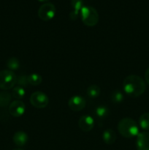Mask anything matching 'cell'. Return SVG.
<instances>
[{
  "mask_svg": "<svg viewBox=\"0 0 149 150\" xmlns=\"http://www.w3.org/2000/svg\"><path fill=\"white\" fill-rule=\"evenodd\" d=\"M25 95H26V91H25L24 88L22 87V86H17L13 88L12 96L14 98H15L16 100H20V99H23L24 98Z\"/></svg>",
  "mask_w": 149,
  "mask_h": 150,
  "instance_id": "obj_15",
  "label": "cell"
},
{
  "mask_svg": "<svg viewBox=\"0 0 149 150\" xmlns=\"http://www.w3.org/2000/svg\"><path fill=\"white\" fill-rule=\"evenodd\" d=\"M12 95L7 92H0V107L5 108L11 103Z\"/></svg>",
  "mask_w": 149,
  "mask_h": 150,
  "instance_id": "obj_13",
  "label": "cell"
},
{
  "mask_svg": "<svg viewBox=\"0 0 149 150\" xmlns=\"http://www.w3.org/2000/svg\"><path fill=\"white\" fill-rule=\"evenodd\" d=\"M96 116L99 119H104L109 114V109L106 105H99L95 109Z\"/></svg>",
  "mask_w": 149,
  "mask_h": 150,
  "instance_id": "obj_19",
  "label": "cell"
},
{
  "mask_svg": "<svg viewBox=\"0 0 149 150\" xmlns=\"http://www.w3.org/2000/svg\"><path fill=\"white\" fill-rule=\"evenodd\" d=\"M139 125L143 130H149V113L142 114L139 118Z\"/></svg>",
  "mask_w": 149,
  "mask_h": 150,
  "instance_id": "obj_16",
  "label": "cell"
},
{
  "mask_svg": "<svg viewBox=\"0 0 149 150\" xmlns=\"http://www.w3.org/2000/svg\"><path fill=\"white\" fill-rule=\"evenodd\" d=\"M136 147L137 150H149V132L139 133L137 136Z\"/></svg>",
  "mask_w": 149,
  "mask_h": 150,
  "instance_id": "obj_9",
  "label": "cell"
},
{
  "mask_svg": "<svg viewBox=\"0 0 149 150\" xmlns=\"http://www.w3.org/2000/svg\"><path fill=\"white\" fill-rule=\"evenodd\" d=\"M39 1H41V2H45V1H48L49 0H38Z\"/></svg>",
  "mask_w": 149,
  "mask_h": 150,
  "instance_id": "obj_24",
  "label": "cell"
},
{
  "mask_svg": "<svg viewBox=\"0 0 149 150\" xmlns=\"http://www.w3.org/2000/svg\"><path fill=\"white\" fill-rule=\"evenodd\" d=\"M116 134L112 129H106L102 133V139L103 142L108 145H112L116 141Z\"/></svg>",
  "mask_w": 149,
  "mask_h": 150,
  "instance_id": "obj_12",
  "label": "cell"
},
{
  "mask_svg": "<svg viewBox=\"0 0 149 150\" xmlns=\"http://www.w3.org/2000/svg\"><path fill=\"white\" fill-rule=\"evenodd\" d=\"M17 83V76L10 70H3L0 71V89L10 90L15 87Z\"/></svg>",
  "mask_w": 149,
  "mask_h": 150,
  "instance_id": "obj_4",
  "label": "cell"
},
{
  "mask_svg": "<svg viewBox=\"0 0 149 150\" xmlns=\"http://www.w3.org/2000/svg\"><path fill=\"white\" fill-rule=\"evenodd\" d=\"M30 103L37 108H44L48 106L49 98L48 95L42 92H34L30 96Z\"/></svg>",
  "mask_w": 149,
  "mask_h": 150,
  "instance_id": "obj_6",
  "label": "cell"
},
{
  "mask_svg": "<svg viewBox=\"0 0 149 150\" xmlns=\"http://www.w3.org/2000/svg\"><path fill=\"white\" fill-rule=\"evenodd\" d=\"M86 101L83 97L80 95H74L70 98L68 101V106L72 111H80L86 107Z\"/></svg>",
  "mask_w": 149,
  "mask_h": 150,
  "instance_id": "obj_8",
  "label": "cell"
},
{
  "mask_svg": "<svg viewBox=\"0 0 149 150\" xmlns=\"http://www.w3.org/2000/svg\"><path fill=\"white\" fill-rule=\"evenodd\" d=\"M71 6L73 9V11L77 12V13H80V10L83 8V0H71Z\"/></svg>",
  "mask_w": 149,
  "mask_h": 150,
  "instance_id": "obj_21",
  "label": "cell"
},
{
  "mask_svg": "<svg viewBox=\"0 0 149 150\" xmlns=\"http://www.w3.org/2000/svg\"><path fill=\"white\" fill-rule=\"evenodd\" d=\"M124 99V94L121 91L116 90L113 92L111 95V100L113 103H120Z\"/></svg>",
  "mask_w": 149,
  "mask_h": 150,
  "instance_id": "obj_20",
  "label": "cell"
},
{
  "mask_svg": "<svg viewBox=\"0 0 149 150\" xmlns=\"http://www.w3.org/2000/svg\"><path fill=\"white\" fill-rule=\"evenodd\" d=\"M17 83L18 86H22V87H26L29 84V81H28V76H20L17 77Z\"/></svg>",
  "mask_w": 149,
  "mask_h": 150,
  "instance_id": "obj_22",
  "label": "cell"
},
{
  "mask_svg": "<svg viewBox=\"0 0 149 150\" xmlns=\"http://www.w3.org/2000/svg\"><path fill=\"white\" fill-rule=\"evenodd\" d=\"M100 92L101 89L97 85H91L86 89L87 95L90 98H92V99H95V98H98L100 95Z\"/></svg>",
  "mask_w": 149,
  "mask_h": 150,
  "instance_id": "obj_14",
  "label": "cell"
},
{
  "mask_svg": "<svg viewBox=\"0 0 149 150\" xmlns=\"http://www.w3.org/2000/svg\"><path fill=\"white\" fill-rule=\"evenodd\" d=\"M80 15L83 23L87 26H94L99 22V13L93 7L83 6Z\"/></svg>",
  "mask_w": 149,
  "mask_h": 150,
  "instance_id": "obj_3",
  "label": "cell"
},
{
  "mask_svg": "<svg viewBox=\"0 0 149 150\" xmlns=\"http://www.w3.org/2000/svg\"><path fill=\"white\" fill-rule=\"evenodd\" d=\"M124 90L131 98H137L146 90L145 81L137 75H129L125 78L123 83Z\"/></svg>",
  "mask_w": 149,
  "mask_h": 150,
  "instance_id": "obj_1",
  "label": "cell"
},
{
  "mask_svg": "<svg viewBox=\"0 0 149 150\" xmlns=\"http://www.w3.org/2000/svg\"><path fill=\"white\" fill-rule=\"evenodd\" d=\"M118 130L120 134L127 139H131L139 134V127L135 121L129 117H125L119 121Z\"/></svg>",
  "mask_w": 149,
  "mask_h": 150,
  "instance_id": "obj_2",
  "label": "cell"
},
{
  "mask_svg": "<svg viewBox=\"0 0 149 150\" xmlns=\"http://www.w3.org/2000/svg\"><path fill=\"white\" fill-rule=\"evenodd\" d=\"M13 150H23V149H13Z\"/></svg>",
  "mask_w": 149,
  "mask_h": 150,
  "instance_id": "obj_25",
  "label": "cell"
},
{
  "mask_svg": "<svg viewBox=\"0 0 149 150\" xmlns=\"http://www.w3.org/2000/svg\"><path fill=\"white\" fill-rule=\"evenodd\" d=\"M13 142L18 146H23L26 144L29 140V136L25 132L18 131L16 132L13 136Z\"/></svg>",
  "mask_w": 149,
  "mask_h": 150,
  "instance_id": "obj_11",
  "label": "cell"
},
{
  "mask_svg": "<svg viewBox=\"0 0 149 150\" xmlns=\"http://www.w3.org/2000/svg\"><path fill=\"white\" fill-rule=\"evenodd\" d=\"M145 82L149 85V67L145 70Z\"/></svg>",
  "mask_w": 149,
  "mask_h": 150,
  "instance_id": "obj_23",
  "label": "cell"
},
{
  "mask_svg": "<svg viewBox=\"0 0 149 150\" xmlns=\"http://www.w3.org/2000/svg\"><path fill=\"white\" fill-rule=\"evenodd\" d=\"M9 113L14 117H20L23 115L26 111V105L22 100H15L9 105Z\"/></svg>",
  "mask_w": 149,
  "mask_h": 150,
  "instance_id": "obj_7",
  "label": "cell"
},
{
  "mask_svg": "<svg viewBox=\"0 0 149 150\" xmlns=\"http://www.w3.org/2000/svg\"><path fill=\"white\" fill-rule=\"evenodd\" d=\"M56 12L55 5L53 3L46 2L39 7L38 9V17L44 21H48L54 18Z\"/></svg>",
  "mask_w": 149,
  "mask_h": 150,
  "instance_id": "obj_5",
  "label": "cell"
},
{
  "mask_svg": "<svg viewBox=\"0 0 149 150\" xmlns=\"http://www.w3.org/2000/svg\"><path fill=\"white\" fill-rule=\"evenodd\" d=\"M28 81L32 86H38L42 83V78L37 73H32L28 76Z\"/></svg>",
  "mask_w": 149,
  "mask_h": 150,
  "instance_id": "obj_17",
  "label": "cell"
},
{
  "mask_svg": "<svg viewBox=\"0 0 149 150\" xmlns=\"http://www.w3.org/2000/svg\"><path fill=\"white\" fill-rule=\"evenodd\" d=\"M78 126L83 131L89 132L93 128L94 120L89 115H83L79 119Z\"/></svg>",
  "mask_w": 149,
  "mask_h": 150,
  "instance_id": "obj_10",
  "label": "cell"
},
{
  "mask_svg": "<svg viewBox=\"0 0 149 150\" xmlns=\"http://www.w3.org/2000/svg\"><path fill=\"white\" fill-rule=\"evenodd\" d=\"M20 66V61L16 57H10V58H9L7 59V67H8L9 70H12V71H13V70H18Z\"/></svg>",
  "mask_w": 149,
  "mask_h": 150,
  "instance_id": "obj_18",
  "label": "cell"
}]
</instances>
